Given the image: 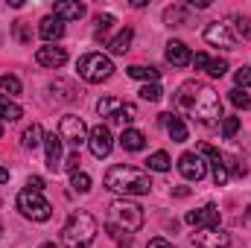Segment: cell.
<instances>
[{
	"mask_svg": "<svg viewBox=\"0 0 251 248\" xmlns=\"http://www.w3.org/2000/svg\"><path fill=\"white\" fill-rule=\"evenodd\" d=\"M176 105L190 114L193 120H199L201 125H213L222 120V102L216 97L213 88L199 85V82H184L176 94Z\"/></svg>",
	"mask_w": 251,
	"mask_h": 248,
	"instance_id": "cell-1",
	"label": "cell"
},
{
	"mask_svg": "<svg viewBox=\"0 0 251 248\" xmlns=\"http://www.w3.org/2000/svg\"><path fill=\"white\" fill-rule=\"evenodd\" d=\"M105 187L111 193H120V196H146L152 190V175L146 170L117 164L105 173Z\"/></svg>",
	"mask_w": 251,
	"mask_h": 248,
	"instance_id": "cell-2",
	"label": "cell"
},
{
	"mask_svg": "<svg viewBox=\"0 0 251 248\" xmlns=\"http://www.w3.org/2000/svg\"><path fill=\"white\" fill-rule=\"evenodd\" d=\"M97 240V219L88 210H76L70 213V219L62 228V243L64 248H88Z\"/></svg>",
	"mask_w": 251,
	"mask_h": 248,
	"instance_id": "cell-3",
	"label": "cell"
},
{
	"mask_svg": "<svg viewBox=\"0 0 251 248\" xmlns=\"http://www.w3.org/2000/svg\"><path fill=\"white\" fill-rule=\"evenodd\" d=\"M108 228H117V231H123L128 237L134 231H140L143 228V210H140V204H134L128 198L111 201L108 204Z\"/></svg>",
	"mask_w": 251,
	"mask_h": 248,
	"instance_id": "cell-4",
	"label": "cell"
},
{
	"mask_svg": "<svg viewBox=\"0 0 251 248\" xmlns=\"http://www.w3.org/2000/svg\"><path fill=\"white\" fill-rule=\"evenodd\" d=\"M76 70H79V76H82L85 82L97 85V82L111 79L114 64H111V59H108V56H102V53H88V56H82V59H79Z\"/></svg>",
	"mask_w": 251,
	"mask_h": 248,
	"instance_id": "cell-5",
	"label": "cell"
},
{
	"mask_svg": "<svg viewBox=\"0 0 251 248\" xmlns=\"http://www.w3.org/2000/svg\"><path fill=\"white\" fill-rule=\"evenodd\" d=\"M18 210H21V216H26L32 222H47L53 216L50 201L41 193H32V190H21L18 193Z\"/></svg>",
	"mask_w": 251,
	"mask_h": 248,
	"instance_id": "cell-6",
	"label": "cell"
},
{
	"mask_svg": "<svg viewBox=\"0 0 251 248\" xmlns=\"http://www.w3.org/2000/svg\"><path fill=\"white\" fill-rule=\"evenodd\" d=\"M88 125L82 123V117H76V114H64L62 123H59V137H62V143H70L73 149H79V146H85L88 143Z\"/></svg>",
	"mask_w": 251,
	"mask_h": 248,
	"instance_id": "cell-7",
	"label": "cell"
},
{
	"mask_svg": "<svg viewBox=\"0 0 251 248\" xmlns=\"http://www.w3.org/2000/svg\"><path fill=\"white\" fill-rule=\"evenodd\" d=\"M88 146H91V155L94 158H108L111 149H114V137L108 131V125H94L91 134H88Z\"/></svg>",
	"mask_w": 251,
	"mask_h": 248,
	"instance_id": "cell-8",
	"label": "cell"
},
{
	"mask_svg": "<svg viewBox=\"0 0 251 248\" xmlns=\"http://www.w3.org/2000/svg\"><path fill=\"white\" fill-rule=\"evenodd\" d=\"M190 240H193L196 248H228L231 246V237L222 228H199Z\"/></svg>",
	"mask_w": 251,
	"mask_h": 248,
	"instance_id": "cell-9",
	"label": "cell"
},
{
	"mask_svg": "<svg viewBox=\"0 0 251 248\" xmlns=\"http://www.w3.org/2000/svg\"><path fill=\"white\" fill-rule=\"evenodd\" d=\"M178 173H181L187 181H201L204 173H207V164H204V158H201L199 152H184V155L178 158Z\"/></svg>",
	"mask_w": 251,
	"mask_h": 248,
	"instance_id": "cell-10",
	"label": "cell"
},
{
	"mask_svg": "<svg viewBox=\"0 0 251 248\" xmlns=\"http://www.w3.org/2000/svg\"><path fill=\"white\" fill-rule=\"evenodd\" d=\"M204 41L213 44V47H222V50H234L237 47V35L228 29V24H219V21H213L204 29Z\"/></svg>",
	"mask_w": 251,
	"mask_h": 248,
	"instance_id": "cell-11",
	"label": "cell"
},
{
	"mask_svg": "<svg viewBox=\"0 0 251 248\" xmlns=\"http://www.w3.org/2000/svg\"><path fill=\"white\" fill-rule=\"evenodd\" d=\"M219 219H222V213H219L216 204H204V207L187 213V222L196 225V228H219Z\"/></svg>",
	"mask_w": 251,
	"mask_h": 248,
	"instance_id": "cell-12",
	"label": "cell"
},
{
	"mask_svg": "<svg viewBox=\"0 0 251 248\" xmlns=\"http://www.w3.org/2000/svg\"><path fill=\"white\" fill-rule=\"evenodd\" d=\"M201 155H207L210 158V170H213V184L216 187H225L228 184V178H231V173H228V164H225V158L216 152V149H210L207 143H201Z\"/></svg>",
	"mask_w": 251,
	"mask_h": 248,
	"instance_id": "cell-13",
	"label": "cell"
},
{
	"mask_svg": "<svg viewBox=\"0 0 251 248\" xmlns=\"http://www.w3.org/2000/svg\"><path fill=\"white\" fill-rule=\"evenodd\" d=\"M35 62L41 64V67H62L67 62V53H64V47H56V44H47V47H38L35 50Z\"/></svg>",
	"mask_w": 251,
	"mask_h": 248,
	"instance_id": "cell-14",
	"label": "cell"
},
{
	"mask_svg": "<svg viewBox=\"0 0 251 248\" xmlns=\"http://www.w3.org/2000/svg\"><path fill=\"white\" fill-rule=\"evenodd\" d=\"M44 152H47V167L56 173L62 167V137L53 131V134H44Z\"/></svg>",
	"mask_w": 251,
	"mask_h": 248,
	"instance_id": "cell-15",
	"label": "cell"
},
{
	"mask_svg": "<svg viewBox=\"0 0 251 248\" xmlns=\"http://www.w3.org/2000/svg\"><path fill=\"white\" fill-rule=\"evenodd\" d=\"M167 62L173 64V67H187L193 62V53L187 50L184 41H170L167 44Z\"/></svg>",
	"mask_w": 251,
	"mask_h": 248,
	"instance_id": "cell-16",
	"label": "cell"
},
{
	"mask_svg": "<svg viewBox=\"0 0 251 248\" xmlns=\"http://www.w3.org/2000/svg\"><path fill=\"white\" fill-rule=\"evenodd\" d=\"M85 15V6L82 3H70V0H59V3H53V18H59V21H79Z\"/></svg>",
	"mask_w": 251,
	"mask_h": 248,
	"instance_id": "cell-17",
	"label": "cell"
},
{
	"mask_svg": "<svg viewBox=\"0 0 251 248\" xmlns=\"http://www.w3.org/2000/svg\"><path fill=\"white\" fill-rule=\"evenodd\" d=\"M38 35H41L44 41H50V44H53V41H59V38L64 35V24L59 21V18L47 15V18L38 24Z\"/></svg>",
	"mask_w": 251,
	"mask_h": 248,
	"instance_id": "cell-18",
	"label": "cell"
},
{
	"mask_svg": "<svg viewBox=\"0 0 251 248\" xmlns=\"http://www.w3.org/2000/svg\"><path fill=\"white\" fill-rule=\"evenodd\" d=\"M161 123L167 125L173 143H184V140H187V125H184L181 117H176V114H161Z\"/></svg>",
	"mask_w": 251,
	"mask_h": 248,
	"instance_id": "cell-19",
	"label": "cell"
},
{
	"mask_svg": "<svg viewBox=\"0 0 251 248\" xmlns=\"http://www.w3.org/2000/svg\"><path fill=\"white\" fill-rule=\"evenodd\" d=\"M120 146H123L126 152H140V149L146 146V137H143V131H137V128H126L123 137H120Z\"/></svg>",
	"mask_w": 251,
	"mask_h": 248,
	"instance_id": "cell-20",
	"label": "cell"
},
{
	"mask_svg": "<svg viewBox=\"0 0 251 248\" xmlns=\"http://www.w3.org/2000/svg\"><path fill=\"white\" fill-rule=\"evenodd\" d=\"M21 117H24L21 105H18V102H12L6 94H0V120H6V123H18Z\"/></svg>",
	"mask_w": 251,
	"mask_h": 248,
	"instance_id": "cell-21",
	"label": "cell"
},
{
	"mask_svg": "<svg viewBox=\"0 0 251 248\" xmlns=\"http://www.w3.org/2000/svg\"><path fill=\"white\" fill-rule=\"evenodd\" d=\"M164 21H167L170 26H187L190 24V12L184 9V6L173 3L170 9H164Z\"/></svg>",
	"mask_w": 251,
	"mask_h": 248,
	"instance_id": "cell-22",
	"label": "cell"
},
{
	"mask_svg": "<svg viewBox=\"0 0 251 248\" xmlns=\"http://www.w3.org/2000/svg\"><path fill=\"white\" fill-rule=\"evenodd\" d=\"M228 29L237 35V41H240V38H246V41H249V38H251V18L231 15V18H228Z\"/></svg>",
	"mask_w": 251,
	"mask_h": 248,
	"instance_id": "cell-23",
	"label": "cell"
},
{
	"mask_svg": "<svg viewBox=\"0 0 251 248\" xmlns=\"http://www.w3.org/2000/svg\"><path fill=\"white\" fill-rule=\"evenodd\" d=\"M131 38H134V32H131V29H120V32L108 41V50H111V53H117V56H123V53H128V47H131Z\"/></svg>",
	"mask_w": 251,
	"mask_h": 248,
	"instance_id": "cell-24",
	"label": "cell"
},
{
	"mask_svg": "<svg viewBox=\"0 0 251 248\" xmlns=\"http://www.w3.org/2000/svg\"><path fill=\"white\" fill-rule=\"evenodd\" d=\"M126 73H128L131 79H143V82H158V76H161V70H155V67H146V64H131Z\"/></svg>",
	"mask_w": 251,
	"mask_h": 248,
	"instance_id": "cell-25",
	"label": "cell"
},
{
	"mask_svg": "<svg viewBox=\"0 0 251 248\" xmlns=\"http://www.w3.org/2000/svg\"><path fill=\"white\" fill-rule=\"evenodd\" d=\"M21 140H24V149H38V146L44 143V131H41V125L32 123L26 131H24V137H21Z\"/></svg>",
	"mask_w": 251,
	"mask_h": 248,
	"instance_id": "cell-26",
	"label": "cell"
},
{
	"mask_svg": "<svg viewBox=\"0 0 251 248\" xmlns=\"http://www.w3.org/2000/svg\"><path fill=\"white\" fill-rule=\"evenodd\" d=\"M120 105H123L120 99H114V97H102V99L97 102V114H100V117H111V120H114V114L120 111Z\"/></svg>",
	"mask_w": 251,
	"mask_h": 248,
	"instance_id": "cell-27",
	"label": "cell"
},
{
	"mask_svg": "<svg viewBox=\"0 0 251 248\" xmlns=\"http://www.w3.org/2000/svg\"><path fill=\"white\" fill-rule=\"evenodd\" d=\"M146 164H149V170H152V173H167L173 161H170V155H167V152H152Z\"/></svg>",
	"mask_w": 251,
	"mask_h": 248,
	"instance_id": "cell-28",
	"label": "cell"
},
{
	"mask_svg": "<svg viewBox=\"0 0 251 248\" xmlns=\"http://www.w3.org/2000/svg\"><path fill=\"white\" fill-rule=\"evenodd\" d=\"M134 120H137V108H134L131 102H123V105H120V111L114 114V123L131 125V123H134Z\"/></svg>",
	"mask_w": 251,
	"mask_h": 248,
	"instance_id": "cell-29",
	"label": "cell"
},
{
	"mask_svg": "<svg viewBox=\"0 0 251 248\" xmlns=\"http://www.w3.org/2000/svg\"><path fill=\"white\" fill-rule=\"evenodd\" d=\"M137 94H140V99H146V102H158V99L164 97V91L158 88V82H146Z\"/></svg>",
	"mask_w": 251,
	"mask_h": 248,
	"instance_id": "cell-30",
	"label": "cell"
},
{
	"mask_svg": "<svg viewBox=\"0 0 251 248\" xmlns=\"http://www.w3.org/2000/svg\"><path fill=\"white\" fill-rule=\"evenodd\" d=\"M207 76H213V79H222L225 76V70H228V62L225 59H207Z\"/></svg>",
	"mask_w": 251,
	"mask_h": 248,
	"instance_id": "cell-31",
	"label": "cell"
},
{
	"mask_svg": "<svg viewBox=\"0 0 251 248\" xmlns=\"http://www.w3.org/2000/svg\"><path fill=\"white\" fill-rule=\"evenodd\" d=\"M70 187H73V193H88L91 190V175L88 173H73Z\"/></svg>",
	"mask_w": 251,
	"mask_h": 248,
	"instance_id": "cell-32",
	"label": "cell"
},
{
	"mask_svg": "<svg viewBox=\"0 0 251 248\" xmlns=\"http://www.w3.org/2000/svg\"><path fill=\"white\" fill-rule=\"evenodd\" d=\"M0 88H3L9 97H15V94H21V79H18V76H12V73H6V76L0 79Z\"/></svg>",
	"mask_w": 251,
	"mask_h": 248,
	"instance_id": "cell-33",
	"label": "cell"
},
{
	"mask_svg": "<svg viewBox=\"0 0 251 248\" xmlns=\"http://www.w3.org/2000/svg\"><path fill=\"white\" fill-rule=\"evenodd\" d=\"M228 99L237 105V108H251V97L246 91H240V88H234V91H228Z\"/></svg>",
	"mask_w": 251,
	"mask_h": 248,
	"instance_id": "cell-34",
	"label": "cell"
},
{
	"mask_svg": "<svg viewBox=\"0 0 251 248\" xmlns=\"http://www.w3.org/2000/svg\"><path fill=\"white\" fill-rule=\"evenodd\" d=\"M234 82H237V88H240V91L251 88V67H240V70L234 73Z\"/></svg>",
	"mask_w": 251,
	"mask_h": 248,
	"instance_id": "cell-35",
	"label": "cell"
},
{
	"mask_svg": "<svg viewBox=\"0 0 251 248\" xmlns=\"http://www.w3.org/2000/svg\"><path fill=\"white\" fill-rule=\"evenodd\" d=\"M12 32H15V38H18L21 44H26V41H32V35H29V29H26V24H24V21H15V26H12Z\"/></svg>",
	"mask_w": 251,
	"mask_h": 248,
	"instance_id": "cell-36",
	"label": "cell"
},
{
	"mask_svg": "<svg viewBox=\"0 0 251 248\" xmlns=\"http://www.w3.org/2000/svg\"><path fill=\"white\" fill-rule=\"evenodd\" d=\"M237 131H240V117H225L222 120V134L225 137H234Z\"/></svg>",
	"mask_w": 251,
	"mask_h": 248,
	"instance_id": "cell-37",
	"label": "cell"
},
{
	"mask_svg": "<svg viewBox=\"0 0 251 248\" xmlns=\"http://www.w3.org/2000/svg\"><path fill=\"white\" fill-rule=\"evenodd\" d=\"M111 24H114L111 15H97V32H100V35H102L105 29H111Z\"/></svg>",
	"mask_w": 251,
	"mask_h": 248,
	"instance_id": "cell-38",
	"label": "cell"
},
{
	"mask_svg": "<svg viewBox=\"0 0 251 248\" xmlns=\"http://www.w3.org/2000/svg\"><path fill=\"white\" fill-rule=\"evenodd\" d=\"M26 190L41 193V190H44V178H41V175H29V178H26Z\"/></svg>",
	"mask_w": 251,
	"mask_h": 248,
	"instance_id": "cell-39",
	"label": "cell"
},
{
	"mask_svg": "<svg viewBox=\"0 0 251 248\" xmlns=\"http://www.w3.org/2000/svg\"><path fill=\"white\" fill-rule=\"evenodd\" d=\"M64 170H70V173H79V152H70V155H67V164H64Z\"/></svg>",
	"mask_w": 251,
	"mask_h": 248,
	"instance_id": "cell-40",
	"label": "cell"
},
{
	"mask_svg": "<svg viewBox=\"0 0 251 248\" xmlns=\"http://www.w3.org/2000/svg\"><path fill=\"white\" fill-rule=\"evenodd\" d=\"M193 67H196V70H204V67H207V56H204V53H196V56H193Z\"/></svg>",
	"mask_w": 251,
	"mask_h": 248,
	"instance_id": "cell-41",
	"label": "cell"
},
{
	"mask_svg": "<svg viewBox=\"0 0 251 248\" xmlns=\"http://www.w3.org/2000/svg\"><path fill=\"white\" fill-rule=\"evenodd\" d=\"M146 248H176L173 243H167V240H161V237H155V240H149V246Z\"/></svg>",
	"mask_w": 251,
	"mask_h": 248,
	"instance_id": "cell-42",
	"label": "cell"
},
{
	"mask_svg": "<svg viewBox=\"0 0 251 248\" xmlns=\"http://www.w3.org/2000/svg\"><path fill=\"white\" fill-rule=\"evenodd\" d=\"M173 196H178V198H187V196H190V187H176V190H173Z\"/></svg>",
	"mask_w": 251,
	"mask_h": 248,
	"instance_id": "cell-43",
	"label": "cell"
},
{
	"mask_svg": "<svg viewBox=\"0 0 251 248\" xmlns=\"http://www.w3.org/2000/svg\"><path fill=\"white\" fill-rule=\"evenodd\" d=\"M190 6H196V9H207L210 0H190Z\"/></svg>",
	"mask_w": 251,
	"mask_h": 248,
	"instance_id": "cell-44",
	"label": "cell"
},
{
	"mask_svg": "<svg viewBox=\"0 0 251 248\" xmlns=\"http://www.w3.org/2000/svg\"><path fill=\"white\" fill-rule=\"evenodd\" d=\"M9 181V170L6 167H0V184H6Z\"/></svg>",
	"mask_w": 251,
	"mask_h": 248,
	"instance_id": "cell-45",
	"label": "cell"
},
{
	"mask_svg": "<svg viewBox=\"0 0 251 248\" xmlns=\"http://www.w3.org/2000/svg\"><path fill=\"white\" fill-rule=\"evenodd\" d=\"M38 248H56V246L53 243H44V246H38Z\"/></svg>",
	"mask_w": 251,
	"mask_h": 248,
	"instance_id": "cell-46",
	"label": "cell"
},
{
	"mask_svg": "<svg viewBox=\"0 0 251 248\" xmlns=\"http://www.w3.org/2000/svg\"><path fill=\"white\" fill-rule=\"evenodd\" d=\"M117 248H131V246H128V243H120V246H117Z\"/></svg>",
	"mask_w": 251,
	"mask_h": 248,
	"instance_id": "cell-47",
	"label": "cell"
},
{
	"mask_svg": "<svg viewBox=\"0 0 251 248\" xmlns=\"http://www.w3.org/2000/svg\"><path fill=\"white\" fill-rule=\"evenodd\" d=\"M3 231H6V228H3V222H0V237H3Z\"/></svg>",
	"mask_w": 251,
	"mask_h": 248,
	"instance_id": "cell-48",
	"label": "cell"
},
{
	"mask_svg": "<svg viewBox=\"0 0 251 248\" xmlns=\"http://www.w3.org/2000/svg\"><path fill=\"white\" fill-rule=\"evenodd\" d=\"M249 219H251V207H249Z\"/></svg>",
	"mask_w": 251,
	"mask_h": 248,
	"instance_id": "cell-49",
	"label": "cell"
},
{
	"mask_svg": "<svg viewBox=\"0 0 251 248\" xmlns=\"http://www.w3.org/2000/svg\"><path fill=\"white\" fill-rule=\"evenodd\" d=\"M0 134H3V125H0Z\"/></svg>",
	"mask_w": 251,
	"mask_h": 248,
	"instance_id": "cell-50",
	"label": "cell"
}]
</instances>
